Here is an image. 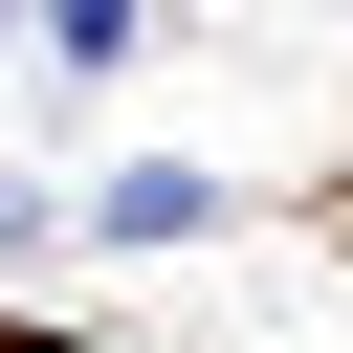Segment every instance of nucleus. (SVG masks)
Masks as SVG:
<instances>
[{"label": "nucleus", "instance_id": "1", "mask_svg": "<svg viewBox=\"0 0 353 353\" xmlns=\"http://www.w3.org/2000/svg\"><path fill=\"white\" fill-rule=\"evenodd\" d=\"M221 221V176H176V154H132V176H88V243H199Z\"/></svg>", "mask_w": 353, "mask_h": 353}]
</instances>
